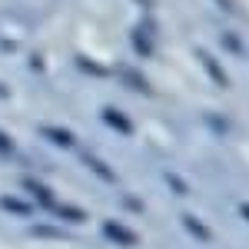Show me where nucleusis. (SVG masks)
Instances as JSON below:
<instances>
[{
    "label": "nucleus",
    "mask_w": 249,
    "mask_h": 249,
    "mask_svg": "<svg viewBox=\"0 0 249 249\" xmlns=\"http://www.w3.org/2000/svg\"><path fill=\"white\" fill-rule=\"evenodd\" d=\"M100 230H103V236H107V239H113V243H120V246H133V243H136L133 232L126 230V226H120V223H113V219H107Z\"/></svg>",
    "instance_id": "obj_1"
},
{
    "label": "nucleus",
    "mask_w": 249,
    "mask_h": 249,
    "mask_svg": "<svg viewBox=\"0 0 249 249\" xmlns=\"http://www.w3.org/2000/svg\"><path fill=\"white\" fill-rule=\"evenodd\" d=\"M216 3H219V7H223V10H230V0H216Z\"/></svg>",
    "instance_id": "obj_15"
},
{
    "label": "nucleus",
    "mask_w": 249,
    "mask_h": 249,
    "mask_svg": "<svg viewBox=\"0 0 249 249\" xmlns=\"http://www.w3.org/2000/svg\"><path fill=\"white\" fill-rule=\"evenodd\" d=\"M103 120H110V126L120 130V133H133V123H130L123 113H116L113 107H103Z\"/></svg>",
    "instance_id": "obj_3"
},
{
    "label": "nucleus",
    "mask_w": 249,
    "mask_h": 249,
    "mask_svg": "<svg viewBox=\"0 0 249 249\" xmlns=\"http://www.w3.org/2000/svg\"><path fill=\"white\" fill-rule=\"evenodd\" d=\"M77 153H80V160H83V163H87V166H90V170H93L96 176H100V179H107V183H113V179H116V176H113V170H110V166H103V163H100L96 156L83 153V150H77Z\"/></svg>",
    "instance_id": "obj_2"
},
{
    "label": "nucleus",
    "mask_w": 249,
    "mask_h": 249,
    "mask_svg": "<svg viewBox=\"0 0 249 249\" xmlns=\"http://www.w3.org/2000/svg\"><path fill=\"white\" fill-rule=\"evenodd\" d=\"M34 236H53V239H70V232L50 230V226H34Z\"/></svg>",
    "instance_id": "obj_9"
},
{
    "label": "nucleus",
    "mask_w": 249,
    "mask_h": 249,
    "mask_svg": "<svg viewBox=\"0 0 249 249\" xmlns=\"http://www.w3.org/2000/svg\"><path fill=\"white\" fill-rule=\"evenodd\" d=\"M0 206L7 213H17V216H27V213H30V203H27V199H14V196H3Z\"/></svg>",
    "instance_id": "obj_6"
},
{
    "label": "nucleus",
    "mask_w": 249,
    "mask_h": 249,
    "mask_svg": "<svg viewBox=\"0 0 249 249\" xmlns=\"http://www.w3.org/2000/svg\"><path fill=\"white\" fill-rule=\"evenodd\" d=\"M0 153H3V156H10V153H14V143H10V140H7L3 133H0Z\"/></svg>",
    "instance_id": "obj_12"
},
{
    "label": "nucleus",
    "mask_w": 249,
    "mask_h": 249,
    "mask_svg": "<svg viewBox=\"0 0 249 249\" xmlns=\"http://www.w3.org/2000/svg\"><path fill=\"white\" fill-rule=\"evenodd\" d=\"M133 40H136V50H140L143 57H150V53H153V47H150V40L143 37V30H133Z\"/></svg>",
    "instance_id": "obj_8"
},
{
    "label": "nucleus",
    "mask_w": 249,
    "mask_h": 249,
    "mask_svg": "<svg viewBox=\"0 0 249 249\" xmlns=\"http://www.w3.org/2000/svg\"><path fill=\"white\" fill-rule=\"evenodd\" d=\"M40 133L50 136V140H57L60 146H67V150H73V146H77V140H73L70 133H63V130H57V126H40Z\"/></svg>",
    "instance_id": "obj_4"
},
{
    "label": "nucleus",
    "mask_w": 249,
    "mask_h": 249,
    "mask_svg": "<svg viewBox=\"0 0 249 249\" xmlns=\"http://www.w3.org/2000/svg\"><path fill=\"white\" fill-rule=\"evenodd\" d=\"M123 80H126V83H133L140 93H150V87H146V80H143V77H136V73H123Z\"/></svg>",
    "instance_id": "obj_10"
},
{
    "label": "nucleus",
    "mask_w": 249,
    "mask_h": 249,
    "mask_svg": "<svg viewBox=\"0 0 249 249\" xmlns=\"http://www.w3.org/2000/svg\"><path fill=\"white\" fill-rule=\"evenodd\" d=\"M199 60H203V67L210 70V77L216 80L219 87H230V80H226V73H223V70H219V63H216V60H210L206 53H199Z\"/></svg>",
    "instance_id": "obj_7"
},
{
    "label": "nucleus",
    "mask_w": 249,
    "mask_h": 249,
    "mask_svg": "<svg viewBox=\"0 0 249 249\" xmlns=\"http://www.w3.org/2000/svg\"><path fill=\"white\" fill-rule=\"evenodd\" d=\"M166 183H170V186H173L176 193H186V186H183V183H179V179H176L173 173H166Z\"/></svg>",
    "instance_id": "obj_13"
},
{
    "label": "nucleus",
    "mask_w": 249,
    "mask_h": 249,
    "mask_svg": "<svg viewBox=\"0 0 249 249\" xmlns=\"http://www.w3.org/2000/svg\"><path fill=\"white\" fill-rule=\"evenodd\" d=\"M223 40H226V50H232V53H239V50H243V47H239V40L232 37V34H226Z\"/></svg>",
    "instance_id": "obj_11"
},
{
    "label": "nucleus",
    "mask_w": 249,
    "mask_h": 249,
    "mask_svg": "<svg viewBox=\"0 0 249 249\" xmlns=\"http://www.w3.org/2000/svg\"><path fill=\"white\" fill-rule=\"evenodd\" d=\"M239 213H243V216L249 219V203H243V206H239Z\"/></svg>",
    "instance_id": "obj_14"
},
{
    "label": "nucleus",
    "mask_w": 249,
    "mask_h": 249,
    "mask_svg": "<svg viewBox=\"0 0 249 249\" xmlns=\"http://www.w3.org/2000/svg\"><path fill=\"white\" fill-rule=\"evenodd\" d=\"M183 226H186V230H190L196 239H213V232L206 230V226H203V223H199L196 216H190V213H183Z\"/></svg>",
    "instance_id": "obj_5"
}]
</instances>
